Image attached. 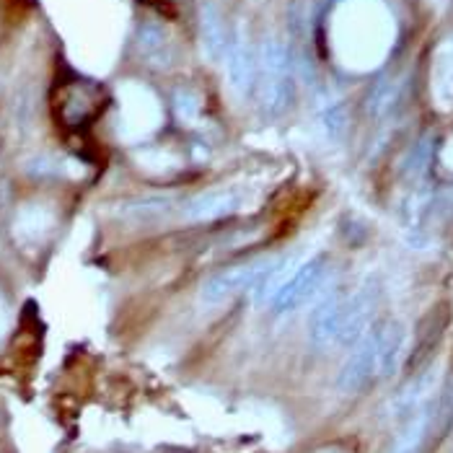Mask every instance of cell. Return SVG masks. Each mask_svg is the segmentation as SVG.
Instances as JSON below:
<instances>
[{
	"label": "cell",
	"mask_w": 453,
	"mask_h": 453,
	"mask_svg": "<svg viewBox=\"0 0 453 453\" xmlns=\"http://www.w3.org/2000/svg\"><path fill=\"white\" fill-rule=\"evenodd\" d=\"M257 94L267 117H280L293 102V60L278 36H267L257 55Z\"/></svg>",
	"instance_id": "1"
},
{
	"label": "cell",
	"mask_w": 453,
	"mask_h": 453,
	"mask_svg": "<svg viewBox=\"0 0 453 453\" xmlns=\"http://www.w3.org/2000/svg\"><path fill=\"white\" fill-rule=\"evenodd\" d=\"M329 275V257L326 254H316L309 262H301L298 270L288 278V282L275 293V298L270 301L275 314H290L298 306H303L316 290L321 288V282Z\"/></svg>",
	"instance_id": "2"
},
{
	"label": "cell",
	"mask_w": 453,
	"mask_h": 453,
	"mask_svg": "<svg viewBox=\"0 0 453 453\" xmlns=\"http://www.w3.org/2000/svg\"><path fill=\"white\" fill-rule=\"evenodd\" d=\"M379 376V329L371 326L348 355L337 373V391L340 394H360L365 386Z\"/></svg>",
	"instance_id": "3"
},
{
	"label": "cell",
	"mask_w": 453,
	"mask_h": 453,
	"mask_svg": "<svg viewBox=\"0 0 453 453\" xmlns=\"http://www.w3.org/2000/svg\"><path fill=\"white\" fill-rule=\"evenodd\" d=\"M379 303H381V282L376 278H368L345 301V314H342L337 345H355L371 329V321L376 316Z\"/></svg>",
	"instance_id": "4"
},
{
	"label": "cell",
	"mask_w": 453,
	"mask_h": 453,
	"mask_svg": "<svg viewBox=\"0 0 453 453\" xmlns=\"http://www.w3.org/2000/svg\"><path fill=\"white\" fill-rule=\"evenodd\" d=\"M267 262L270 259H251V262H244V265H234L228 270L215 273L200 288V301L208 303V306H220V303L231 301L234 296L254 288V282L265 273Z\"/></svg>",
	"instance_id": "5"
},
{
	"label": "cell",
	"mask_w": 453,
	"mask_h": 453,
	"mask_svg": "<svg viewBox=\"0 0 453 453\" xmlns=\"http://www.w3.org/2000/svg\"><path fill=\"white\" fill-rule=\"evenodd\" d=\"M430 438H435V396L425 399L412 415L402 419L388 453H422Z\"/></svg>",
	"instance_id": "6"
},
{
	"label": "cell",
	"mask_w": 453,
	"mask_h": 453,
	"mask_svg": "<svg viewBox=\"0 0 453 453\" xmlns=\"http://www.w3.org/2000/svg\"><path fill=\"white\" fill-rule=\"evenodd\" d=\"M242 203H244V197H242L239 189H228V187L220 189L218 187V189H208V192H200V195L189 197L179 212L189 223H208V220L234 215L236 210L242 208Z\"/></svg>",
	"instance_id": "7"
},
{
	"label": "cell",
	"mask_w": 453,
	"mask_h": 453,
	"mask_svg": "<svg viewBox=\"0 0 453 453\" xmlns=\"http://www.w3.org/2000/svg\"><path fill=\"white\" fill-rule=\"evenodd\" d=\"M135 52L140 55V60L153 70H172L179 58L172 35L156 21H145L138 27Z\"/></svg>",
	"instance_id": "8"
},
{
	"label": "cell",
	"mask_w": 453,
	"mask_h": 453,
	"mask_svg": "<svg viewBox=\"0 0 453 453\" xmlns=\"http://www.w3.org/2000/svg\"><path fill=\"white\" fill-rule=\"evenodd\" d=\"M449 321H451V306L449 303L435 306L433 311H427V316L419 321L415 348H412V355L407 360V371L410 373H418L419 368L427 365V360L433 357V352H435V348L443 340V332L449 329Z\"/></svg>",
	"instance_id": "9"
},
{
	"label": "cell",
	"mask_w": 453,
	"mask_h": 453,
	"mask_svg": "<svg viewBox=\"0 0 453 453\" xmlns=\"http://www.w3.org/2000/svg\"><path fill=\"white\" fill-rule=\"evenodd\" d=\"M345 301L348 296L340 290H332L311 314L309 321V340L314 348H329L337 345L340 340V326H342V314H345Z\"/></svg>",
	"instance_id": "10"
},
{
	"label": "cell",
	"mask_w": 453,
	"mask_h": 453,
	"mask_svg": "<svg viewBox=\"0 0 453 453\" xmlns=\"http://www.w3.org/2000/svg\"><path fill=\"white\" fill-rule=\"evenodd\" d=\"M433 388H435V371L425 365L418 373H412V379L386 402L384 415L388 419H404L407 415H412L425 399L433 396Z\"/></svg>",
	"instance_id": "11"
},
{
	"label": "cell",
	"mask_w": 453,
	"mask_h": 453,
	"mask_svg": "<svg viewBox=\"0 0 453 453\" xmlns=\"http://www.w3.org/2000/svg\"><path fill=\"white\" fill-rule=\"evenodd\" d=\"M226 70H228V83H231L234 94L239 99L251 96V91L257 86V55L246 36L231 42L228 55H226Z\"/></svg>",
	"instance_id": "12"
},
{
	"label": "cell",
	"mask_w": 453,
	"mask_h": 453,
	"mask_svg": "<svg viewBox=\"0 0 453 453\" xmlns=\"http://www.w3.org/2000/svg\"><path fill=\"white\" fill-rule=\"evenodd\" d=\"M298 251L293 254H285V257H275L267 262L265 273L259 275V280L254 282V303L257 306H265L275 298L280 288L288 282V278L298 270Z\"/></svg>",
	"instance_id": "13"
},
{
	"label": "cell",
	"mask_w": 453,
	"mask_h": 453,
	"mask_svg": "<svg viewBox=\"0 0 453 453\" xmlns=\"http://www.w3.org/2000/svg\"><path fill=\"white\" fill-rule=\"evenodd\" d=\"M376 329H379V376L388 379V376L396 373V368L402 363L407 329L396 319H388L384 324H379Z\"/></svg>",
	"instance_id": "14"
},
{
	"label": "cell",
	"mask_w": 453,
	"mask_h": 453,
	"mask_svg": "<svg viewBox=\"0 0 453 453\" xmlns=\"http://www.w3.org/2000/svg\"><path fill=\"white\" fill-rule=\"evenodd\" d=\"M200 35H203V44L208 50L212 60H223L228 55V47L234 42V36L226 27V19L220 13V8H215L212 3H203L200 8Z\"/></svg>",
	"instance_id": "15"
},
{
	"label": "cell",
	"mask_w": 453,
	"mask_h": 453,
	"mask_svg": "<svg viewBox=\"0 0 453 453\" xmlns=\"http://www.w3.org/2000/svg\"><path fill=\"white\" fill-rule=\"evenodd\" d=\"M172 208H174L172 197H142V200L122 205L117 210V215L130 223H148V220H158V218L169 215Z\"/></svg>",
	"instance_id": "16"
},
{
	"label": "cell",
	"mask_w": 453,
	"mask_h": 453,
	"mask_svg": "<svg viewBox=\"0 0 453 453\" xmlns=\"http://www.w3.org/2000/svg\"><path fill=\"white\" fill-rule=\"evenodd\" d=\"M174 109L176 117H179L181 122L192 125V122H197V117H200V96H197L192 88H179L174 96Z\"/></svg>",
	"instance_id": "17"
},
{
	"label": "cell",
	"mask_w": 453,
	"mask_h": 453,
	"mask_svg": "<svg viewBox=\"0 0 453 453\" xmlns=\"http://www.w3.org/2000/svg\"><path fill=\"white\" fill-rule=\"evenodd\" d=\"M394 96H396L394 83H381V86L376 88V94L371 96V104H368L371 114H381V111H386V109L391 106V102H394Z\"/></svg>",
	"instance_id": "18"
},
{
	"label": "cell",
	"mask_w": 453,
	"mask_h": 453,
	"mask_svg": "<svg viewBox=\"0 0 453 453\" xmlns=\"http://www.w3.org/2000/svg\"><path fill=\"white\" fill-rule=\"evenodd\" d=\"M27 172L32 176H58L63 169L58 166L55 158H47V156H36L27 164Z\"/></svg>",
	"instance_id": "19"
}]
</instances>
